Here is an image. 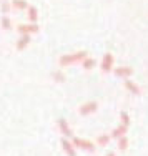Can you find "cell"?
<instances>
[{"label": "cell", "instance_id": "obj_1", "mask_svg": "<svg viewBox=\"0 0 148 156\" xmlns=\"http://www.w3.org/2000/svg\"><path fill=\"white\" fill-rule=\"evenodd\" d=\"M73 144L78 148H82V150H87V151H93L95 146L93 143H90V141H85V140H80V138H73Z\"/></svg>", "mask_w": 148, "mask_h": 156}, {"label": "cell", "instance_id": "obj_2", "mask_svg": "<svg viewBox=\"0 0 148 156\" xmlns=\"http://www.w3.org/2000/svg\"><path fill=\"white\" fill-rule=\"evenodd\" d=\"M17 30L20 32L22 35H28V33L37 32V30H38V27H37L35 23H33V25H18V27H17Z\"/></svg>", "mask_w": 148, "mask_h": 156}, {"label": "cell", "instance_id": "obj_3", "mask_svg": "<svg viewBox=\"0 0 148 156\" xmlns=\"http://www.w3.org/2000/svg\"><path fill=\"white\" fill-rule=\"evenodd\" d=\"M83 55H85V51H80V53H75V55H67V57H62V58H60V63H62V65L72 63V62L78 60V58H82Z\"/></svg>", "mask_w": 148, "mask_h": 156}, {"label": "cell", "instance_id": "obj_4", "mask_svg": "<svg viewBox=\"0 0 148 156\" xmlns=\"http://www.w3.org/2000/svg\"><path fill=\"white\" fill-rule=\"evenodd\" d=\"M62 146H63L65 153L68 154V156H77V153H75V148H73V144L70 143V141L67 140V138L62 140Z\"/></svg>", "mask_w": 148, "mask_h": 156}, {"label": "cell", "instance_id": "obj_5", "mask_svg": "<svg viewBox=\"0 0 148 156\" xmlns=\"http://www.w3.org/2000/svg\"><path fill=\"white\" fill-rule=\"evenodd\" d=\"M97 108V103L92 101V103H87V105H83L82 108H80V113L82 115H87V113H92V111H95Z\"/></svg>", "mask_w": 148, "mask_h": 156}, {"label": "cell", "instance_id": "obj_6", "mask_svg": "<svg viewBox=\"0 0 148 156\" xmlns=\"http://www.w3.org/2000/svg\"><path fill=\"white\" fill-rule=\"evenodd\" d=\"M28 42H30V37H28V35H22L20 40H18V43H17V50H23V48L28 45Z\"/></svg>", "mask_w": 148, "mask_h": 156}, {"label": "cell", "instance_id": "obj_7", "mask_svg": "<svg viewBox=\"0 0 148 156\" xmlns=\"http://www.w3.org/2000/svg\"><path fill=\"white\" fill-rule=\"evenodd\" d=\"M58 125H60V129L63 131V135H67V136H72V131H70L68 125L65 123V120H58Z\"/></svg>", "mask_w": 148, "mask_h": 156}, {"label": "cell", "instance_id": "obj_8", "mask_svg": "<svg viewBox=\"0 0 148 156\" xmlns=\"http://www.w3.org/2000/svg\"><path fill=\"white\" fill-rule=\"evenodd\" d=\"M12 7H15V9H28V3L25 0H13Z\"/></svg>", "mask_w": 148, "mask_h": 156}, {"label": "cell", "instance_id": "obj_9", "mask_svg": "<svg viewBox=\"0 0 148 156\" xmlns=\"http://www.w3.org/2000/svg\"><path fill=\"white\" fill-rule=\"evenodd\" d=\"M110 63H112V55H106L105 57V60H103V63H102V66H103V70H105V72H108L110 70Z\"/></svg>", "mask_w": 148, "mask_h": 156}, {"label": "cell", "instance_id": "obj_10", "mask_svg": "<svg viewBox=\"0 0 148 156\" xmlns=\"http://www.w3.org/2000/svg\"><path fill=\"white\" fill-rule=\"evenodd\" d=\"M28 18H30L32 22L37 20V9L35 7H28Z\"/></svg>", "mask_w": 148, "mask_h": 156}, {"label": "cell", "instance_id": "obj_11", "mask_svg": "<svg viewBox=\"0 0 148 156\" xmlns=\"http://www.w3.org/2000/svg\"><path fill=\"white\" fill-rule=\"evenodd\" d=\"M123 133H125V126H121V128H118V129H115V131L112 133V136L113 138H123V136H121Z\"/></svg>", "mask_w": 148, "mask_h": 156}, {"label": "cell", "instance_id": "obj_12", "mask_svg": "<svg viewBox=\"0 0 148 156\" xmlns=\"http://www.w3.org/2000/svg\"><path fill=\"white\" fill-rule=\"evenodd\" d=\"M0 22H2V27L5 28V30H9V28H10V20H9V17H7V15H3L2 18H0Z\"/></svg>", "mask_w": 148, "mask_h": 156}, {"label": "cell", "instance_id": "obj_13", "mask_svg": "<svg viewBox=\"0 0 148 156\" xmlns=\"http://www.w3.org/2000/svg\"><path fill=\"white\" fill-rule=\"evenodd\" d=\"M127 146H128V140L125 138H120V141H118V148H120V150H127Z\"/></svg>", "mask_w": 148, "mask_h": 156}, {"label": "cell", "instance_id": "obj_14", "mask_svg": "<svg viewBox=\"0 0 148 156\" xmlns=\"http://www.w3.org/2000/svg\"><path fill=\"white\" fill-rule=\"evenodd\" d=\"M125 87H127V88H130V90L133 91V93H138V88H136V87L132 83L130 80H125Z\"/></svg>", "mask_w": 148, "mask_h": 156}, {"label": "cell", "instance_id": "obj_15", "mask_svg": "<svg viewBox=\"0 0 148 156\" xmlns=\"http://www.w3.org/2000/svg\"><path fill=\"white\" fill-rule=\"evenodd\" d=\"M9 10H10V3H9V2H3V3H2V13L5 15Z\"/></svg>", "mask_w": 148, "mask_h": 156}, {"label": "cell", "instance_id": "obj_16", "mask_svg": "<svg viewBox=\"0 0 148 156\" xmlns=\"http://www.w3.org/2000/svg\"><path fill=\"white\" fill-rule=\"evenodd\" d=\"M108 136H100V138H98V144H102V146H105V144L106 143H108Z\"/></svg>", "mask_w": 148, "mask_h": 156}, {"label": "cell", "instance_id": "obj_17", "mask_svg": "<svg viewBox=\"0 0 148 156\" xmlns=\"http://www.w3.org/2000/svg\"><path fill=\"white\" fill-rule=\"evenodd\" d=\"M121 123H123V126L130 123V118H128V115H127V113H121Z\"/></svg>", "mask_w": 148, "mask_h": 156}, {"label": "cell", "instance_id": "obj_18", "mask_svg": "<svg viewBox=\"0 0 148 156\" xmlns=\"http://www.w3.org/2000/svg\"><path fill=\"white\" fill-rule=\"evenodd\" d=\"M85 68H92V66L95 65V60H92V58H88V60H85Z\"/></svg>", "mask_w": 148, "mask_h": 156}, {"label": "cell", "instance_id": "obj_19", "mask_svg": "<svg viewBox=\"0 0 148 156\" xmlns=\"http://www.w3.org/2000/svg\"><path fill=\"white\" fill-rule=\"evenodd\" d=\"M125 73H127V75H130L132 70L130 68H127V70H117V75H125Z\"/></svg>", "mask_w": 148, "mask_h": 156}, {"label": "cell", "instance_id": "obj_20", "mask_svg": "<svg viewBox=\"0 0 148 156\" xmlns=\"http://www.w3.org/2000/svg\"><path fill=\"white\" fill-rule=\"evenodd\" d=\"M53 76H55V78H58V80H63V75H62V73H55Z\"/></svg>", "mask_w": 148, "mask_h": 156}, {"label": "cell", "instance_id": "obj_21", "mask_svg": "<svg viewBox=\"0 0 148 156\" xmlns=\"http://www.w3.org/2000/svg\"><path fill=\"white\" fill-rule=\"evenodd\" d=\"M106 156H115V153H108V154H106Z\"/></svg>", "mask_w": 148, "mask_h": 156}]
</instances>
